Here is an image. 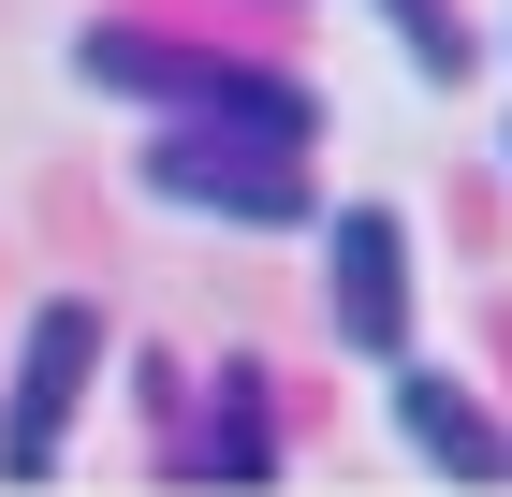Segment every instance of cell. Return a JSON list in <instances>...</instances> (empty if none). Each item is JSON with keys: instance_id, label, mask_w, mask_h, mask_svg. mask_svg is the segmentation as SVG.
I'll list each match as a JSON object with an SVG mask.
<instances>
[{"instance_id": "cell-1", "label": "cell", "mask_w": 512, "mask_h": 497, "mask_svg": "<svg viewBox=\"0 0 512 497\" xmlns=\"http://www.w3.org/2000/svg\"><path fill=\"white\" fill-rule=\"evenodd\" d=\"M132 191L176 205V220H235V234H308L322 220L308 147H278V132H205V117H161L147 161H132Z\"/></svg>"}, {"instance_id": "cell-2", "label": "cell", "mask_w": 512, "mask_h": 497, "mask_svg": "<svg viewBox=\"0 0 512 497\" xmlns=\"http://www.w3.org/2000/svg\"><path fill=\"white\" fill-rule=\"evenodd\" d=\"M74 74L118 88V103L205 117V132H278V147H322V103H308L293 74H249V59H191V44H147V30H74Z\"/></svg>"}, {"instance_id": "cell-3", "label": "cell", "mask_w": 512, "mask_h": 497, "mask_svg": "<svg viewBox=\"0 0 512 497\" xmlns=\"http://www.w3.org/2000/svg\"><path fill=\"white\" fill-rule=\"evenodd\" d=\"M103 366H118L103 293H44L30 322H15V381H0V483H44V468L74 454V424H88V395H103Z\"/></svg>"}, {"instance_id": "cell-4", "label": "cell", "mask_w": 512, "mask_h": 497, "mask_svg": "<svg viewBox=\"0 0 512 497\" xmlns=\"http://www.w3.org/2000/svg\"><path fill=\"white\" fill-rule=\"evenodd\" d=\"M322 322L352 366H410V220L395 205H322Z\"/></svg>"}, {"instance_id": "cell-5", "label": "cell", "mask_w": 512, "mask_h": 497, "mask_svg": "<svg viewBox=\"0 0 512 497\" xmlns=\"http://www.w3.org/2000/svg\"><path fill=\"white\" fill-rule=\"evenodd\" d=\"M381 410H395V454H410V468H454V483H512V424L483 410V381H454V366H425V351H410Z\"/></svg>"}, {"instance_id": "cell-6", "label": "cell", "mask_w": 512, "mask_h": 497, "mask_svg": "<svg viewBox=\"0 0 512 497\" xmlns=\"http://www.w3.org/2000/svg\"><path fill=\"white\" fill-rule=\"evenodd\" d=\"M366 15L395 30V59H410L425 88H469V74H483V30H469V0H366Z\"/></svg>"}]
</instances>
